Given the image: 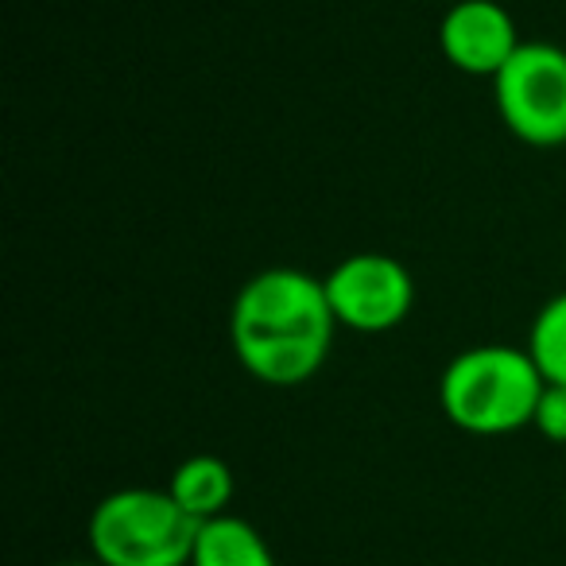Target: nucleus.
I'll return each instance as SVG.
<instances>
[{
    "label": "nucleus",
    "instance_id": "obj_6",
    "mask_svg": "<svg viewBox=\"0 0 566 566\" xmlns=\"http://www.w3.org/2000/svg\"><path fill=\"white\" fill-rule=\"evenodd\" d=\"M439 48L454 71L493 82L520 51V32L512 12L496 0H458L439 24Z\"/></svg>",
    "mask_w": 566,
    "mask_h": 566
},
{
    "label": "nucleus",
    "instance_id": "obj_4",
    "mask_svg": "<svg viewBox=\"0 0 566 566\" xmlns=\"http://www.w3.org/2000/svg\"><path fill=\"white\" fill-rule=\"evenodd\" d=\"M493 102L504 128L527 148L566 144V51L527 40L493 78Z\"/></svg>",
    "mask_w": 566,
    "mask_h": 566
},
{
    "label": "nucleus",
    "instance_id": "obj_11",
    "mask_svg": "<svg viewBox=\"0 0 566 566\" xmlns=\"http://www.w3.org/2000/svg\"><path fill=\"white\" fill-rule=\"evenodd\" d=\"M59 566H102V563H59Z\"/></svg>",
    "mask_w": 566,
    "mask_h": 566
},
{
    "label": "nucleus",
    "instance_id": "obj_10",
    "mask_svg": "<svg viewBox=\"0 0 566 566\" xmlns=\"http://www.w3.org/2000/svg\"><path fill=\"white\" fill-rule=\"evenodd\" d=\"M532 431H539L547 442H566V385H543V396L535 403Z\"/></svg>",
    "mask_w": 566,
    "mask_h": 566
},
{
    "label": "nucleus",
    "instance_id": "obj_2",
    "mask_svg": "<svg viewBox=\"0 0 566 566\" xmlns=\"http://www.w3.org/2000/svg\"><path fill=\"white\" fill-rule=\"evenodd\" d=\"M543 385L527 346H473L442 369L439 408L458 431L496 439L532 427Z\"/></svg>",
    "mask_w": 566,
    "mask_h": 566
},
{
    "label": "nucleus",
    "instance_id": "obj_1",
    "mask_svg": "<svg viewBox=\"0 0 566 566\" xmlns=\"http://www.w3.org/2000/svg\"><path fill=\"white\" fill-rule=\"evenodd\" d=\"M338 318L326 283L303 268H264L233 300L229 342L252 380L300 388L326 365Z\"/></svg>",
    "mask_w": 566,
    "mask_h": 566
},
{
    "label": "nucleus",
    "instance_id": "obj_9",
    "mask_svg": "<svg viewBox=\"0 0 566 566\" xmlns=\"http://www.w3.org/2000/svg\"><path fill=\"white\" fill-rule=\"evenodd\" d=\"M527 354L547 385H566V292L547 300L527 331Z\"/></svg>",
    "mask_w": 566,
    "mask_h": 566
},
{
    "label": "nucleus",
    "instance_id": "obj_5",
    "mask_svg": "<svg viewBox=\"0 0 566 566\" xmlns=\"http://www.w3.org/2000/svg\"><path fill=\"white\" fill-rule=\"evenodd\" d=\"M323 283L338 326L354 334H388L416 307V280L388 252H354Z\"/></svg>",
    "mask_w": 566,
    "mask_h": 566
},
{
    "label": "nucleus",
    "instance_id": "obj_7",
    "mask_svg": "<svg viewBox=\"0 0 566 566\" xmlns=\"http://www.w3.org/2000/svg\"><path fill=\"white\" fill-rule=\"evenodd\" d=\"M167 493L179 501V509H187L202 524V520L226 516L229 504H233L237 481L233 470L218 454H195L175 465L171 481H167Z\"/></svg>",
    "mask_w": 566,
    "mask_h": 566
},
{
    "label": "nucleus",
    "instance_id": "obj_8",
    "mask_svg": "<svg viewBox=\"0 0 566 566\" xmlns=\"http://www.w3.org/2000/svg\"><path fill=\"white\" fill-rule=\"evenodd\" d=\"M190 566H275V555L249 520L226 512V516L202 520Z\"/></svg>",
    "mask_w": 566,
    "mask_h": 566
},
{
    "label": "nucleus",
    "instance_id": "obj_3",
    "mask_svg": "<svg viewBox=\"0 0 566 566\" xmlns=\"http://www.w3.org/2000/svg\"><path fill=\"white\" fill-rule=\"evenodd\" d=\"M198 527L167 489L128 485L94 504L86 539L102 566H190Z\"/></svg>",
    "mask_w": 566,
    "mask_h": 566
}]
</instances>
